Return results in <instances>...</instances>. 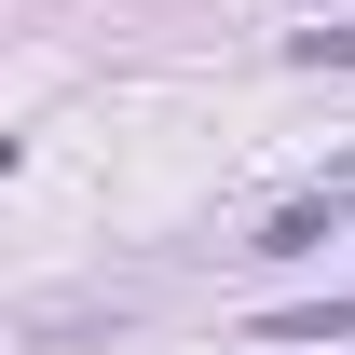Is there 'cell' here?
I'll use <instances>...</instances> for the list:
<instances>
[{"label": "cell", "mask_w": 355, "mask_h": 355, "mask_svg": "<svg viewBox=\"0 0 355 355\" xmlns=\"http://www.w3.org/2000/svg\"><path fill=\"white\" fill-rule=\"evenodd\" d=\"M342 205H355V164L328 178V191H301V205H273V219H260V260H314V246L342 232Z\"/></svg>", "instance_id": "cell-1"}, {"label": "cell", "mask_w": 355, "mask_h": 355, "mask_svg": "<svg viewBox=\"0 0 355 355\" xmlns=\"http://www.w3.org/2000/svg\"><path fill=\"white\" fill-rule=\"evenodd\" d=\"M260 342H355V287H342V301H301V314H273Z\"/></svg>", "instance_id": "cell-2"}, {"label": "cell", "mask_w": 355, "mask_h": 355, "mask_svg": "<svg viewBox=\"0 0 355 355\" xmlns=\"http://www.w3.org/2000/svg\"><path fill=\"white\" fill-rule=\"evenodd\" d=\"M287 55H301V69H355V28H301Z\"/></svg>", "instance_id": "cell-3"}]
</instances>
